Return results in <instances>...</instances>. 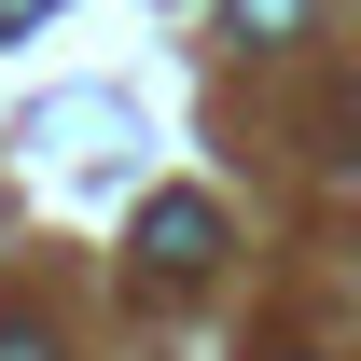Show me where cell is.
I'll use <instances>...</instances> for the list:
<instances>
[{"label": "cell", "instance_id": "7a4b0ae2", "mask_svg": "<svg viewBox=\"0 0 361 361\" xmlns=\"http://www.w3.org/2000/svg\"><path fill=\"white\" fill-rule=\"evenodd\" d=\"M306 14H319V0H223V28H236L250 56H278V42H306Z\"/></svg>", "mask_w": 361, "mask_h": 361}, {"label": "cell", "instance_id": "277c9868", "mask_svg": "<svg viewBox=\"0 0 361 361\" xmlns=\"http://www.w3.org/2000/svg\"><path fill=\"white\" fill-rule=\"evenodd\" d=\"M42 14H56V0H0V42H28V28H42Z\"/></svg>", "mask_w": 361, "mask_h": 361}, {"label": "cell", "instance_id": "6da1fadb", "mask_svg": "<svg viewBox=\"0 0 361 361\" xmlns=\"http://www.w3.org/2000/svg\"><path fill=\"white\" fill-rule=\"evenodd\" d=\"M139 264L153 278H209L223 264V209H209V195H153V209H139Z\"/></svg>", "mask_w": 361, "mask_h": 361}, {"label": "cell", "instance_id": "3957f363", "mask_svg": "<svg viewBox=\"0 0 361 361\" xmlns=\"http://www.w3.org/2000/svg\"><path fill=\"white\" fill-rule=\"evenodd\" d=\"M0 361H56V334H42L28 306H0Z\"/></svg>", "mask_w": 361, "mask_h": 361}, {"label": "cell", "instance_id": "5b68a950", "mask_svg": "<svg viewBox=\"0 0 361 361\" xmlns=\"http://www.w3.org/2000/svg\"><path fill=\"white\" fill-rule=\"evenodd\" d=\"M348 153H361V97H348Z\"/></svg>", "mask_w": 361, "mask_h": 361}, {"label": "cell", "instance_id": "8992f818", "mask_svg": "<svg viewBox=\"0 0 361 361\" xmlns=\"http://www.w3.org/2000/svg\"><path fill=\"white\" fill-rule=\"evenodd\" d=\"M264 361H306V348H264Z\"/></svg>", "mask_w": 361, "mask_h": 361}]
</instances>
